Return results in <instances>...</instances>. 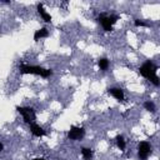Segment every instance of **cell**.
Here are the masks:
<instances>
[{"label": "cell", "mask_w": 160, "mask_h": 160, "mask_svg": "<svg viewBox=\"0 0 160 160\" xmlns=\"http://www.w3.org/2000/svg\"><path fill=\"white\" fill-rule=\"evenodd\" d=\"M156 70H158V66L154 65L150 60H148V61H145V62L140 66L139 72H140L144 78H146L148 80H150L155 86H159V78H158V75H156Z\"/></svg>", "instance_id": "6da1fadb"}, {"label": "cell", "mask_w": 160, "mask_h": 160, "mask_svg": "<svg viewBox=\"0 0 160 160\" xmlns=\"http://www.w3.org/2000/svg\"><path fill=\"white\" fill-rule=\"evenodd\" d=\"M20 71L22 74H32V75H40L42 78H49L52 75L51 69H44L41 66H34V65H21L19 66Z\"/></svg>", "instance_id": "7a4b0ae2"}, {"label": "cell", "mask_w": 160, "mask_h": 160, "mask_svg": "<svg viewBox=\"0 0 160 160\" xmlns=\"http://www.w3.org/2000/svg\"><path fill=\"white\" fill-rule=\"evenodd\" d=\"M16 110L19 114L22 115L24 118V121L28 122V124H32L36 119V115H35V111L32 108H24V106H16Z\"/></svg>", "instance_id": "3957f363"}, {"label": "cell", "mask_w": 160, "mask_h": 160, "mask_svg": "<svg viewBox=\"0 0 160 160\" xmlns=\"http://www.w3.org/2000/svg\"><path fill=\"white\" fill-rule=\"evenodd\" d=\"M151 154V146L148 141H141L138 145V155L140 160H146Z\"/></svg>", "instance_id": "277c9868"}, {"label": "cell", "mask_w": 160, "mask_h": 160, "mask_svg": "<svg viewBox=\"0 0 160 160\" xmlns=\"http://www.w3.org/2000/svg\"><path fill=\"white\" fill-rule=\"evenodd\" d=\"M84 135H85L84 128H78V126H71L68 132V138L70 140H80L84 138Z\"/></svg>", "instance_id": "5b68a950"}, {"label": "cell", "mask_w": 160, "mask_h": 160, "mask_svg": "<svg viewBox=\"0 0 160 160\" xmlns=\"http://www.w3.org/2000/svg\"><path fill=\"white\" fill-rule=\"evenodd\" d=\"M98 21L101 24V26L104 28L105 31H111V30H112V25H111L110 21H109V16H106L105 14H101V15L98 18Z\"/></svg>", "instance_id": "8992f818"}, {"label": "cell", "mask_w": 160, "mask_h": 160, "mask_svg": "<svg viewBox=\"0 0 160 160\" xmlns=\"http://www.w3.org/2000/svg\"><path fill=\"white\" fill-rule=\"evenodd\" d=\"M108 92H109L111 96H114L116 100L124 101V91H122L121 89H119V88H112V89H109Z\"/></svg>", "instance_id": "52a82bcc"}, {"label": "cell", "mask_w": 160, "mask_h": 160, "mask_svg": "<svg viewBox=\"0 0 160 160\" xmlns=\"http://www.w3.org/2000/svg\"><path fill=\"white\" fill-rule=\"evenodd\" d=\"M30 131L32 132V135H35V136H38V138L44 136V135L46 134V132H45V130H44L41 126H39L38 124H35V122L30 124Z\"/></svg>", "instance_id": "ba28073f"}, {"label": "cell", "mask_w": 160, "mask_h": 160, "mask_svg": "<svg viewBox=\"0 0 160 160\" xmlns=\"http://www.w3.org/2000/svg\"><path fill=\"white\" fill-rule=\"evenodd\" d=\"M38 12L40 14V16L42 18V20H44L45 22H51V16H50V14H48V12L44 10L42 4H38Z\"/></svg>", "instance_id": "9c48e42d"}, {"label": "cell", "mask_w": 160, "mask_h": 160, "mask_svg": "<svg viewBox=\"0 0 160 160\" xmlns=\"http://www.w3.org/2000/svg\"><path fill=\"white\" fill-rule=\"evenodd\" d=\"M48 36H49L48 29H46V28H41V29H39V30L35 31V34H34V40H35V41H39L41 38H48Z\"/></svg>", "instance_id": "30bf717a"}, {"label": "cell", "mask_w": 160, "mask_h": 160, "mask_svg": "<svg viewBox=\"0 0 160 160\" xmlns=\"http://www.w3.org/2000/svg\"><path fill=\"white\" fill-rule=\"evenodd\" d=\"M81 155L84 158V160H92V150L89 148H82L81 149Z\"/></svg>", "instance_id": "8fae6325"}, {"label": "cell", "mask_w": 160, "mask_h": 160, "mask_svg": "<svg viewBox=\"0 0 160 160\" xmlns=\"http://www.w3.org/2000/svg\"><path fill=\"white\" fill-rule=\"evenodd\" d=\"M98 65H99V68H100L101 70H106V69L109 68V60H108L106 58H101V59L98 61Z\"/></svg>", "instance_id": "7c38bea8"}, {"label": "cell", "mask_w": 160, "mask_h": 160, "mask_svg": "<svg viewBox=\"0 0 160 160\" xmlns=\"http://www.w3.org/2000/svg\"><path fill=\"white\" fill-rule=\"evenodd\" d=\"M115 140H116V144H118V146L120 148V150H124V149H125V140H124V136H122V135H118V136L115 138Z\"/></svg>", "instance_id": "4fadbf2b"}, {"label": "cell", "mask_w": 160, "mask_h": 160, "mask_svg": "<svg viewBox=\"0 0 160 160\" xmlns=\"http://www.w3.org/2000/svg\"><path fill=\"white\" fill-rule=\"evenodd\" d=\"M144 108H145L148 111H151V112L155 111V104L151 102V101H146V102L144 104Z\"/></svg>", "instance_id": "5bb4252c"}, {"label": "cell", "mask_w": 160, "mask_h": 160, "mask_svg": "<svg viewBox=\"0 0 160 160\" xmlns=\"http://www.w3.org/2000/svg\"><path fill=\"white\" fill-rule=\"evenodd\" d=\"M118 20H119V16H116V15H110V16H109V21H110L111 25L115 24Z\"/></svg>", "instance_id": "9a60e30c"}, {"label": "cell", "mask_w": 160, "mask_h": 160, "mask_svg": "<svg viewBox=\"0 0 160 160\" xmlns=\"http://www.w3.org/2000/svg\"><path fill=\"white\" fill-rule=\"evenodd\" d=\"M134 24H135V26H148L149 24H146V22H144V21H141V20H139V19H136L135 21H134Z\"/></svg>", "instance_id": "2e32d148"}, {"label": "cell", "mask_w": 160, "mask_h": 160, "mask_svg": "<svg viewBox=\"0 0 160 160\" xmlns=\"http://www.w3.org/2000/svg\"><path fill=\"white\" fill-rule=\"evenodd\" d=\"M2 149H4V145L0 142V151H2Z\"/></svg>", "instance_id": "e0dca14e"}, {"label": "cell", "mask_w": 160, "mask_h": 160, "mask_svg": "<svg viewBox=\"0 0 160 160\" xmlns=\"http://www.w3.org/2000/svg\"><path fill=\"white\" fill-rule=\"evenodd\" d=\"M32 160H45V159H41V158H36V159H32Z\"/></svg>", "instance_id": "ac0fdd59"}]
</instances>
